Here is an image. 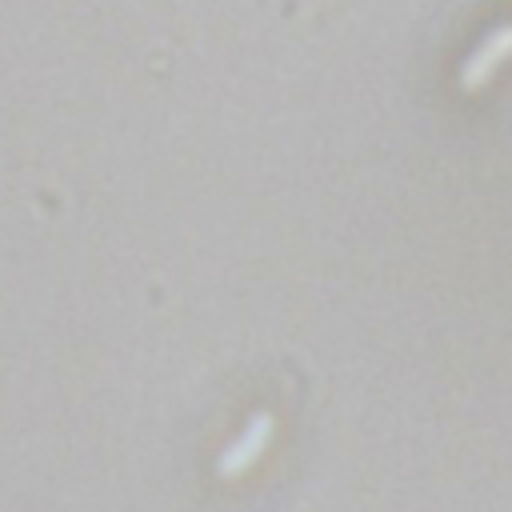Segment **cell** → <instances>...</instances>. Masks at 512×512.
<instances>
[{
    "label": "cell",
    "mask_w": 512,
    "mask_h": 512,
    "mask_svg": "<svg viewBox=\"0 0 512 512\" xmlns=\"http://www.w3.org/2000/svg\"><path fill=\"white\" fill-rule=\"evenodd\" d=\"M508 56H512V20H508V24H496L492 32H484V40L464 56V64H460V84H464V88L484 84V80L492 76V68H496L500 60H508Z\"/></svg>",
    "instance_id": "6da1fadb"
}]
</instances>
